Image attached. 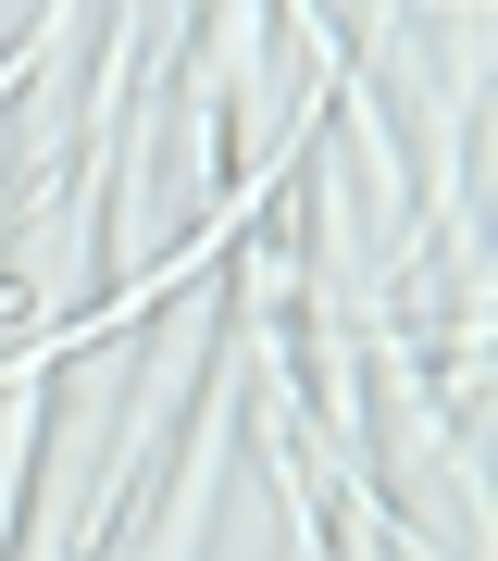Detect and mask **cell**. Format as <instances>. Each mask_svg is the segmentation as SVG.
Here are the masks:
<instances>
[{
    "instance_id": "cell-1",
    "label": "cell",
    "mask_w": 498,
    "mask_h": 561,
    "mask_svg": "<svg viewBox=\"0 0 498 561\" xmlns=\"http://www.w3.org/2000/svg\"><path fill=\"white\" fill-rule=\"evenodd\" d=\"M374 549H386V537H374ZM374 549H361V561H374Z\"/></svg>"
}]
</instances>
